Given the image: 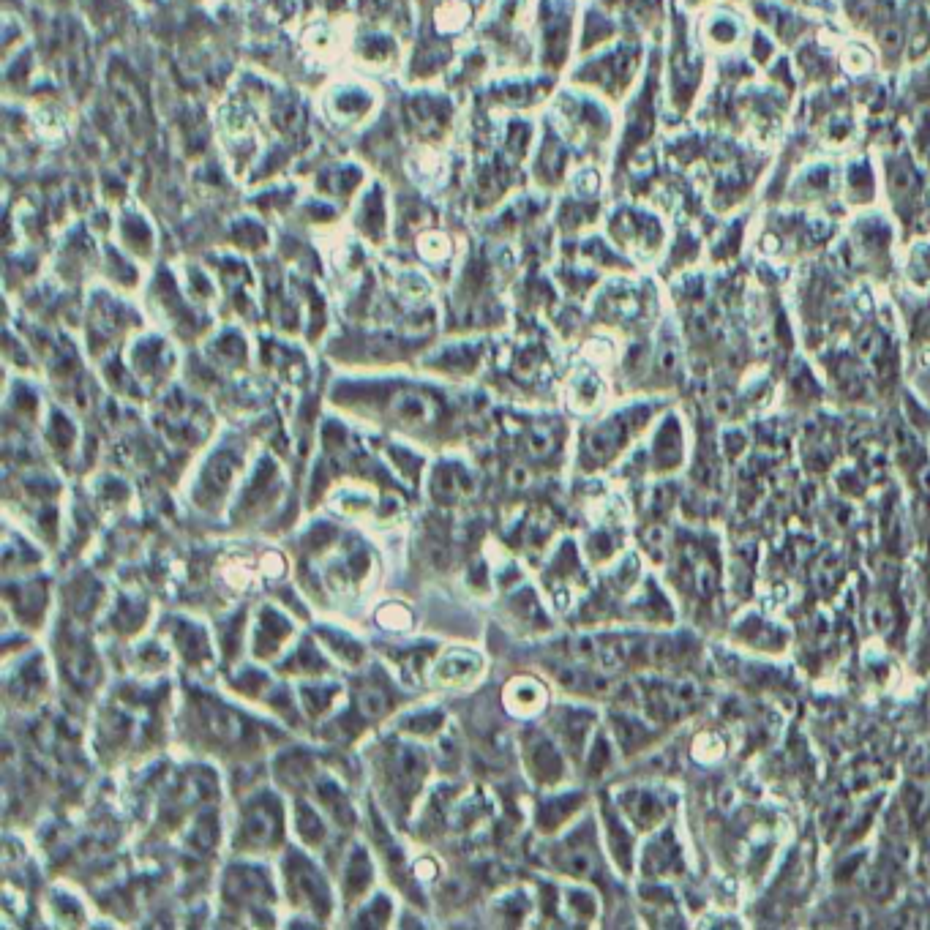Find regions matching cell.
<instances>
[{"label": "cell", "mask_w": 930, "mask_h": 930, "mask_svg": "<svg viewBox=\"0 0 930 930\" xmlns=\"http://www.w3.org/2000/svg\"><path fill=\"white\" fill-rule=\"evenodd\" d=\"M175 729L194 753L232 761H246L281 737V731L273 729L268 720L254 718L219 693L202 688L183 690Z\"/></svg>", "instance_id": "1"}, {"label": "cell", "mask_w": 930, "mask_h": 930, "mask_svg": "<svg viewBox=\"0 0 930 930\" xmlns=\"http://www.w3.org/2000/svg\"><path fill=\"white\" fill-rule=\"evenodd\" d=\"M330 401L366 415L385 431H396L410 440H445L456 423V410L440 390L412 382H377V385H339Z\"/></svg>", "instance_id": "2"}, {"label": "cell", "mask_w": 930, "mask_h": 930, "mask_svg": "<svg viewBox=\"0 0 930 930\" xmlns=\"http://www.w3.org/2000/svg\"><path fill=\"white\" fill-rule=\"evenodd\" d=\"M369 767L377 797L390 810V819L396 813L399 827H404L431 772L429 750L415 737L396 731L369 745Z\"/></svg>", "instance_id": "3"}, {"label": "cell", "mask_w": 930, "mask_h": 930, "mask_svg": "<svg viewBox=\"0 0 930 930\" xmlns=\"http://www.w3.org/2000/svg\"><path fill=\"white\" fill-rule=\"evenodd\" d=\"M287 805L279 791L257 786L235 805L230 851L235 857L262 860L287 849Z\"/></svg>", "instance_id": "4"}, {"label": "cell", "mask_w": 930, "mask_h": 930, "mask_svg": "<svg viewBox=\"0 0 930 930\" xmlns=\"http://www.w3.org/2000/svg\"><path fill=\"white\" fill-rule=\"evenodd\" d=\"M279 857L281 898L303 917H311L320 925L330 922L336 914V890L320 862L303 846H287Z\"/></svg>", "instance_id": "5"}, {"label": "cell", "mask_w": 930, "mask_h": 930, "mask_svg": "<svg viewBox=\"0 0 930 930\" xmlns=\"http://www.w3.org/2000/svg\"><path fill=\"white\" fill-rule=\"evenodd\" d=\"M240 472H243V448L224 442L216 450H210L194 475L191 502L205 513L221 510V505L232 497V491L240 489L243 478Z\"/></svg>", "instance_id": "6"}, {"label": "cell", "mask_w": 930, "mask_h": 930, "mask_svg": "<svg viewBox=\"0 0 930 930\" xmlns=\"http://www.w3.org/2000/svg\"><path fill=\"white\" fill-rule=\"evenodd\" d=\"M268 865L251 862V857H240V862L230 865L221 876V903L227 911H243L257 914L268 911L276 900V884L270 876Z\"/></svg>", "instance_id": "7"}, {"label": "cell", "mask_w": 930, "mask_h": 930, "mask_svg": "<svg viewBox=\"0 0 930 930\" xmlns=\"http://www.w3.org/2000/svg\"><path fill=\"white\" fill-rule=\"evenodd\" d=\"M486 674V658L483 652L472 647H445L437 650L429 666V685L442 693H467L478 688Z\"/></svg>", "instance_id": "8"}, {"label": "cell", "mask_w": 930, "mask_h": 930, "mask_svg": "<svg viewBox=\"0 0 930 930\" xmlns=\"http://www.w3.org/2000/svg\"><path fill=\"white\" fill-rule=\"evenodd\" d=\"M399 693L393 688V682L382 671H366L350 693V712L352 720L358 723H380L396 712Z\"/></svg>", "instance_id": "9"}, {"label": "cell", "mask_w": 930, "mask_h": 930, "mask_svg": "<svg viewBox=\"0 0 930 930\" xmlns=\"http://www.w3.org/2000/svg\"><path fill=\"white\" fill-rule=\"evenodd\" d=\"M58 663L63 669V682L77 693H88L99 685L101 680V663L99 655L93 650L82 633L77 630H66V636L60 641L58 647Z\"/></svg>", "instance_id": "10"}, {"label": "cell", "mask_w": 930, "mask_h": 930, "mask_svg": "<svg viewBox=\"0 0 930 930\" xmlns=\"http://www.w3.org/2000/svg\"><path fill=\"white\" fill-rule=\"evenodd\" d=\"M701 77H704V63L696 58L680 25V30L674 33V52H671V99L680 115H685L699 96Z\"/></svg>", "instance_id": "11"}, {"label": "cell", "mask_w": 930, "mask_h": 930, "mask_svg": "<svg viewBox=\"0 0 930 930\" xmlns=\"http://www.w3.org/2000/svg\"><path fill=\"white\" fill-rule=\"evenodd\" d=\"M249 633L251 655L257 660L270 663V660L281 658V655L287 652L292 636H295V628H292L290 617H287L284 611L265 603V606H260V611H257V620L251 622Z\"/></svg>", "instance_id": "12"}, {"label": "cell", "mask_w": 930, "mask_h": 930, "mask_svg": "<svg viewBox=\"0 0 930 930\" xmlns=\"http://www.w3.org/2000/svg\"><path fill=\"white\" fill-rule=\"evenodd\" d=\"M161 630L167 633V639H170L172 644V658L183 660L191 669H202V666L213 663L210 636L200 622L170 614V617H164V622H161Z\"/></svg>", "instance_id": "13"}, {"label": "cell", "mask_w": 930, "mask_h": 930, "mask_svg": "<svg viewBox=\"0 0 930 930\" xmlns=\"http://www.w3.org/2000/svg\"><path fill=\"white\" fill-rule=\"evenodd\" d=\"M306 797L328 816L330 824H336L339 830H355V824H358V810L352 805L347 789H344L333 775H328V772L322 770L317 772L314 780L309 783V789H306Z\"/></svg>", "instance_id": "14"}, {"label": "cell", "mask_w": 930, "mask_h": 930, "mask_svg": "<svg viewBox=\"0 0 930 930\" xmlns=\"http://www.w3.org/2000/svg\"><path fill=\"white\" fill-rule=\"evenodd\" d=\"M699 33L704 47H710L712 52H737L742 39L748 36V22L742 20V14H737L731 6L720 3V6L704 11Z\"/></svg>", "instance_id": "15"}, {"label": "cell", "mask_w": 930, "mask_h": 930, "mask_svg": "<svg viewBox=\"0 0 930 930\" xmlns=\"http://www.w3.org/2000/svg\"><path fill=\"white\" fill-rule=\"evenodd\" d=\"M47 685H50L47 660L41 658L39 652L28 660L20 658V674H14V671L6 674V701L9 704L17 701L20 710H30L41 699H47Z\"/></svg>", "instance_id": "16"}, {"label": "cell", "mask_w": 930, "mask_h": 930, "mask_svg": "<svg viewBox=\"0 0 930 930\" xmlns=\"http://www.w3.org/2000/svg\"><path fill=\"white\" fill-rule=\"evenodd\" d=\"M478 489L475 472L459 459H442L431 472V494L440 505H459Z\"/></svg>", "instance_id": "17"}, {"label": "cell", "mask_w": 930, "mask_h": 930, "mask_svg": "<svg viewBox=\"0 0 930 930\" xmlns=\"http://www.w3.org/2000/svg\"><path fill=\"white\" fill-rule=\"evenodd\" d=\"M620 243H625L628 251H639L641 257H652L663 249V224L658 216H652L650 210H625L620 216Z\"/></svg>", "instance_id": "18"}, {"label": "cell", "mask_w": 930, "mask_h": 930, "mask_svg": "<svg viewBox=\"0 0 930 930\" xmlns=\"http://www.w3.org/2000/svg\"><path fill=\"white\" fill-rule=\"evenodd\" d=\"M521 737H524L521 756H524V767L530 772V778L535 783H557L562 775V759L557 745L549 740V734L527 731Z\"/></svg>", "instance_id": "19"}, {"label": "cell", "mask_w": 930, "mask_h": 930, "mask_svg": "<svg viewBox=\"0 0 930 930\" xmlns=\"http://www.w3.org/2000/svg\"><path fill=\"white\" fill-rule=\"evenodd\" d=\"M374 890V862L366 846L352 843L344 857V873H341V900L352 909L355 903L366 900Z\"/></svg>", "instance_id": "20"}, {"label": "cell", "mask_w": 930, "mask_h": 930, "mask_svg": "<svg viewBox=\"0 0 930 930\" xmlns=\"http://www.w3.org/2000/svg\"><path fill=\"white\" fill-rule=\"evenodd\" d=\"M549 704V690L535 677H513L502 693V707L510 718H538Z\"/></svg>", "instance_id": "21"}, {"label": "cell", "mask_w": 930, "mask_h": 930, "mask_svg": "<svg viewBox=\"0 0 930 930\" xmlns=\"http://www.w3.org/2000/svg\"><path fill=\"white\" fill-rule=\"evenodd\" d=\"M344 699V688L336 680L328 677H314V680H303L298 688V701L303 718L311 723H320V720L330 718L339 701Z\"/></svg>", "instance_id": "22"}, {"label": "cell", "mask_w": 930, "mask_h": 930, "mask_svg": "<svg viewBox=\"0 0 930 930\" xmlns=\"http://www.w3.org/2000/svg\"><path fill=\"white\" fill-rule=\"evenodd\" d=\"M292 830L298 835L300 846L309 851L322 849L330 840L328 816L306 794H295L292 800Z\"/></svg>", "instance_id": "23"}, {"label": "cell", "mask_w": 930, "mask_h": 930, "mask_svg": "<svg viewBox=\"0 0 930 930\" xmlns=\"http://www.w3.org/2000/svg\"><path fill=\"white\" fill-rule=\"evenodd\" d=\"M317 639H320L322 650L328 652V658L344 669H363L369 663V652L363 647V641L355 639L350 630L325 625L317 630Z\"/></svg>", "instance_id": "24"}, {"label": "cell", "mask_w": 930, "mask_h": 930, "mask_svg": "<svg viewBox=\"0 0 930 930\" xmlns=\"http://www.w3.org/2000/svg\"><path fill=\"white\" fill-rule=\"evenodd\" d=\"M279 671L281 674H303L306 680L330 677L333 674V660L328 658V652L322 650L320 641L300 639V644L292 650L290 658L281 660Z\"/></svg>", "instance_id": "25"}, {"label": "cell", "mask_w": 930, "mask_h": 930, "mask_svg": "<svg viewBox=\"0 0 930 930\" xmlns=\"http://www.w3.org/2000/svg\"><path fill=\"white\" fill-rule=\"evenodd\" d=\"M47 600H50V592L47 587L41 584L39 579L36 581H20V587H14V584H6V603H9V609H14L17 603H25V609H20V625H33V630H39V625L47 620Z\"/></svg>", "instance_id": "26"}, {"label": "cell", "mask_w": 930, "mask_h": 930, "mask_svg": "<svg viewBox=\"0 0 930 930\" xmlns=\"http://www.w3.org/2000/svg\"><path fill=\"white\" fill-rule=\"evenodd\" d=\"M445 712L440 707H418V710L407 712L404 718L393 726V731L415 737V740H431V737H440L445 731Z\"/></svg>", "instance_id": "27"}, {"label": "cell", "mask_w": 930, "mask_h": 930, "mask_svg": "<svg viewBox=\"0 0 930 930\" xmlns=\"http://www.w3.org/2000/svg\"><path fill=\"white\" fill-rule=\"evenodd\" d=\"M840 180H843V194L851 205H870L876 197V175L870 170L868 161H851L846 175L840 172Z\"/></svg>", "instance_id": "28"}, {"label": "cell", "mask_w": 930, "mask_h": 930, "mask_svg": "<svg viewBox=\"0 0 930 930\" xmlns=\"http://www.w3.org/2000/svg\"><path fill=\"white\" fill-rule=\"evenodd\" d=\"M565 846H568V843H565ZM554 865H557L562 873H568V876L590 879L598 862H595V851L587 849V846H568V849H560L554 854Z\"/></svg>", "instance_id": "29"}, {"label": "cell", "mask_w": 930, "mask_h": 930, "mask_svg": "<svg viewBox=\"0 0 930 930\" xmlns=\"http://www.w3.org/2000/svg\"><path fill=\"white\" fill-rule=\"evenodd\" d=\"M840 66L851 74H868L876 66V55L865 44H846L840 52Z\"/></svg>", "instance_id": "30"}, {"label": "cell", "mask_w": 930, "mask_h": 930, "mask_svg": "<svg viewBox=\"0 0 930 930\" xmlns=\"http://www.w3.org/2000/svg\"><path fill=\"white\" fill-rule=\"evenodd\" d=\"M377 622L388 630H407L412 622V614L401 603H385V609L377 611Z\"/></svg>", "instance_id": "31"}, {"label": "cell", "mask_w": 930, "mask_h": 930, "mask_svg": "<svg viewBox=\"0 0 930 930\" xmlns=\"http://www.w3.org/2000/svg\"><path fill=\"white\" fill-rule=\"evenodd\" d=\"M868 620L870 628L879 630V633H890V630L895 628V614H892V609L887 603H873L868 609Z\"/></svg>", "instance_id": "32"}, {"label": "cell", "mask_w": 930, "mask_h": 930, "mask_svg": "<svg viewBox=\"0 0 930 930\" xmlns=\"http://www.w3.org/2000/svg\"><path fill=\"white\" fill-rule=\"evenodd\" d=\"M674 701H677V707L685 710V707H693L696 701H699V685L693 680H682L674 690Z\"/></svg>", "instance_id": "33"}, {"label": "cell", "mask_w": 930, "mask_h": 930, "mask_svg": "<svg viewBox=\"0 0 930 930\" xmlns=\"http://www.w3.org/2000/svg\"><path fill=\"white\" fill-rule=\"evenodd\" d=\"M881 347H884V344H881V336L876 330H865L860 336V344H857V350H860V355L865 360L876 358L881 352Z\"/></svg>", "instance_id": "34"}, {"label": "cell", "mask_w": 930, "mask_h": 930, "mask_svg": "<svg viewBox=\"0 0 930 930\" xmlns=\"http://www.w3.org/2000/svg\"><path fill=\"white\" fill-rule=\"evenodd\" d=\"M644 543H647L652 551H663L666 549V543H669V530L660 527V524H652V527H647V532H644Z\"/></svg>", "instance_id": "35"}, {"label": "cell", "mask_w": 930, "mask_h": 930, "mask_svg": "<svg viewBox=\"0 0 930 930\" xmlns=\"http://www.w3.org/2000/svg\"><path fill=\"white\" fill-rule=\"evenodd\" d=\"M658 366H660V371H674V369H677V347H674V344H666V347H660Z\"/></svg>", "instance_id": "36"}, {"label": "cell", "mask_w": 930, "mask_h": 930, "mask_svg": "<svg viewBox=\"0 0 930 930\" xmlns=\"http://www.w3.org/2000/svg\"><path fill=\"white\" fill-rule=\"evenodd\" d=\"M696 581H699V590L704 592V595H710V592L715 590V573H712V570L707 568V565H701Z\"/></svg>", "instance_id": "37"}, {"label": "cell", "mask_w": 930, "mask_h": 930, "mask_svg": "<svg viewBox=\"0 0 930 930\" xmlns=\"http://www.w3.org/2000/svg\"><path fill=\"white\" fill-rule=\"evenodd\" d=\"M731 407H734V404H731L729 393H718V396L712 399V410H715V415H720V418H726L731 412Z\"/></svg>", "instance_id": "38"}, {"label": "cell", "mask_w": 930, "mask_h": 930, "mask_svg": "<svg viewBox=\"0 0 930 930\" xmlns=\"http://www.w3.org/2000/svg\"><path fill=\"white\" fill-rule=\"evenodd\" d=\"M868 887H870V892H876V895H884V892H887V887H890V881H887V876H884V873H870Z\"/></svg>", "instance_id": "39"}, {"label": "cell", "mask_w": 930, "mask_h": 930, "mask_svg": "<svg viewBox=\"0 0 930 930\" xmlns=\"http://www.w3.org/2000/svg\"><path fill=\"white\" fill-rule=\"evenodd\" d=\"M734 800H737V794H734V789H731V786H723V789H720V797H718L720 808H723V810H731V808H734Z\"/></svg>", "instance_id": "40"}, {"label": "cell", "mask_w": 930, "mask_h": 930, "mask_svg": "<svg viewBox=\"0 0 930 930\" xmlns=\"http://www.w3.org/2000/svg\"><path fill=\"white\" fill-rule=\"evenodd\" d=\"M865 922H868V920H865V914H862L860 909H854V911H851V925H857V928H862V925H865Z\"/></svg>", "instance_id": "41"}, {"label": "cell", "mask_w": 930, "mask_h": 930, "mask_svg": "<svg viewBox=\"0 0 930 930\" xmlns=\"http://www.w3.org/2000/svg\"><path fill=\"white\" fill-rule=\"evenodd\" d=\"M920 483H922V489L930 491V470L922 472V475H920Z\"/></svg>", "instance_id": "42"}, {"label": "cell", "mask_w": 930, "mask_h": 930, "mask_svg": "<svg viewBox=\"0 0 930 930\" xmlns=\"http://www.w3.org/2000/svg\"><path fill=\"white\" fill-rule=\"evenodd\" d=\"M922 363H925V366H930V352L928 350L922 352Z\"/></svg>", "instance_id": "43"}, {"label": "cell", "mask_w": 930, "mask_h": 930, "mask_svg": "<svg viewBox=\"0 0 930 930\" xmlns=\"http://www.w3.org/2000/svg\"><path fill=\"white\" fill-rule=\"evenodd\" d=\"M685 3H701V0H685Z\"/></svg>", "instance_id": "44"}]
</instances>
